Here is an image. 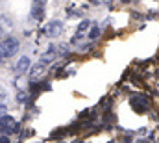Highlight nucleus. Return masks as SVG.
Returning <instances> with one entry per match:
<instances>
[{"label": "nucleus", "instance_id": "nucleus-15", "mask_svg": "<svg viewBox=\"0 0 159 143\" xmlns=\"http://www.w3.org/2000/svg\"><path fill=\"white\" fill-rule=\"evenodd\" d=\"M124 2H128V0H124Z\"/></svg>", "mask_w": 159, "mask_h": 143}, {"label": "nucleus", "instance_id": "nucleus-6", "mask_svg": "<svg viewBox=\"0 0 159 143\" xmlns=\"http://www.w3.org/2000/svg\"><path fill=\"white\" fill-rule=\"evenodd\" d=\"M28 69H30V58L28 56H22L17 62V65H15V72L17 74H24V72H28Z\"/></svg>", "mask_w": 159, "mask_h": 143}, {"label": "nucleus", "instance_id": "nucleus-2", "mask_svg": "<svg viewBox=\"0 0 159 143\" xmlns=\"http://www.w3.org/2000/svg\"><path fill=\"white\" fill-rule=\"evenodd\" d=\"M0 132L2 134H15V132H19V123L11 115H2L0 117Z\"/></svg>", "mask_w": 159, "mask_h": 143}, {"label": "nucleus", "instance_id": "nucleus-10", "mask_svg": "<svg viewBox=\"0 0 159 143\" xmlns=\"http://www.w3.org/2000/svg\"><path fill=\"white\" fill-rule=\"evenodd\" d=\"M98 36H100V28H98V26H94V28L89 32V39H96Z\"/></svg>", "mask_w": 159, "mask_h": 143}, {"label": "nucleus", "instance_id": "nucleus-5", "mask_svg": "<svg viewBox=\"0 0 159 143\" xmlns=\"http://www.w3.org/2000/svg\"><path fill=\"white\" fill-rule=\"evenodd\" d=\"M131 106L135 110H139V111H144V110L150 108V101L146 97H133L131 99Z\"/></svg>", "mask_w": 159, "mask_h": 143}, {"label": "nucleus", "instance_id": "nucleus-9", "mask_svg": "<svg viewBox=\"0 0 159 143\" xmlns=\"http://www.w3.org/2000/svg\"><path fill=\"white\" fill-rule=\"evenodd\" d=\"M89 26H91V21H87V19H85V21H81V22H80V28H78V34L83 36V34L87 32V28H89Z\"/></svg>", "mask_w": 159, "mask_h": 143}, {"label": "nucleus", "instance_id": "nucleus-13", "mask_svg": "<svg viewBox=\"0 0 159 143\" xmlns=\"http://www.w3.org/2000/svg\"><path fill=\"white\" fill-rule=\"evenodd\" d=\"M2 36H4V30H2V26H0V39H2Z\"/></svg>", "mask_w": 159, "mask_h": 143}, {"label": "nucleus", "instance_id": "nucleus-4", "mask_svg": "<svg viewBox=\"0 0 159 143\" xmlns=\"http://www.w3.org/2000/svg\"><path fill=\"white\" fill-rule=\"evenodd\" d=\"M44 67H46V63H43V62H39V63L34 65V67H30V80H32V82L39 80L41 76L44 74V71H46Z\"/></svg>", "mask_w": 159, "mask_h": 143}, {"label": "nucleus", "instance_id": "nucleus-8", "mask_svg": "<svg viewBox=\"0 0 159 143\" xmlns=\"http://www.w3.org/2000/svg\"><path fill=\"white\" fill-rule=\"evenodd\" d=\"M43 7H44L43 2H37V0L34 2V9H32V17H34V19H37V21L43 19Z\"/></svg>", "mask_w": 159, "mask_h": 143}, {"label": "nucleus", "instance_id": "nucleus-14", "mask_svg": "<svg viewBox=\"0 0 159 143\" xmlns=\"http://www.w3.org/2000/svg\"><path fill=\"white\" fill-rule=\"evenodd\" d=\"M37 2H43V4H44V2H46V0H37Z\"/></svg>", "mask_w": 159, "mask_h": 143}, {"label": "nucleus", "instance_id": "nucleus-12", "mask_svg": "<svg viewBox=\"0 0 159 143\" xmlns=\"http://www.w3.org/2000/svg\"><path fill=\"white\" fill-rule=\"evenodd\" d=\"M6 110H7L6 104H0V115H4V113H6Z\"/></svg>", "mask_w": 159, "mask_h": 143}, {"label": "nucleus", "instance_id": "nucleus-11", "mask_svg": "<svg viewBox=\"0 0 159 143\" xmlns=\"http://www.w3.org/2000/svg\"><path fill=\"white\" fill-rule=\"evenodd\" d=\"M17 101H19V102H22V104H24V102H26V101H28V95H26V93H19V95H17Z\"/></svg>", "mask_w": 159, "mask_h": 143}, {"label": "nucleus", "instance_id": "nucleus-3", "mask_svg": "<svg viewBox=\"0 0 159 143\" xmlns=\"http://www.w3.org/2000/svg\"><path fill=\"white\" fill-rule=\"evenodd\" d=\"M61 32H63V22L61 21H50L44 26V34L48 37H57L61 36Z\"/></svg>", "mask_w": 159, "mask_h": 143}, {"label": "nucleus", "instance_id": "nucleus-1", "mask_svg": "<svg viewBox=\"0 0 159 143\" xmlns=\"http://www.w3.org/2000/svg\"><path fill=\"white\" fill-rule=\"evenodd\" d=\"M19 50V39L15 37H7L0 43V60H7L11 56H15Z\"/></svg>", "mask_w": 159, "mask_h": 143}, {"label": "nucleus", "instance_id": "nucleus-7", "mask_svg": "<svg viewBox=\"0 0 159 143\" xmlns=\"http://www.w3.org/2000/svg\"><path fill=\"white\" fill-rule=\"evenodd\" d=\"M54 60H56V48H54V47H48V48H46V52L41 56V62L48 65V63H50V62H54Z\"/></svg>", "mask_w": 159, "mask_h": 143}]
</instances>
